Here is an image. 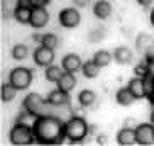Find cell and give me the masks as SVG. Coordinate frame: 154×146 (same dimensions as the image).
Listing matches in <instances>:
<instances>
[{
    "label": "cell",
    "instance_id": "6da1fadb",
    "mask_svg": "<svg viewBox=\"0 0 154 146\" xmlns=\"http://www.w3.org/2000/svg\"><path fill=\"white\" fill-rule=\"evenodd\" d=\"M32 129L39 144H61L66 139V122L56 116L44 114L36 117Z\"/></svg>",
    "mask_w": 154,
    "mask_h": 146
},
{
    "label": "cell",
    "instance_id": "7a4b0ae2",
    "mask_svg": "<svg viewBox=\"0 0 154 146\" xmlns=\"http://www.w3.org/2000/svg\"><path fill=\"white\" fill-rule=\"evenodd\" d=\"M90 134V124L83 116H71L66 121V139L71 144H80Z\"/></svg>",
    "mask_w": 154,
    "mask_h": 146
},
{
    "label": "cell",
    "instance_id": "3957f363",
    "mask_svg": "<svg viewBox=\"0 0 154 146\" xmlns=\"http://www.w3.org/2000/svg\"><path fill=\"white\" fill-rule=\"evenodd\" d=\"M9 141L14 146H27V144L36 143V136H34L32 126L26 124L24 121H17L9 132Z\"/></svg>",
    "mask_w": 154,
    "mask_h": 146
},
{
    "label": "cell",
    "instance_id": "277c9868",
    "mask_svg": "<svg viewBox=\"0 0 154 146\" xmlns=\"http://www.w3.org/2000/svg\"><path fill=\"white\" fill-rule=\"evenodd\" d=\"M48 105H49L48 99H44L41 94H36V92L27 94L26 99H24V102H22V107L27 110L29 116L34 117V119L39 117V116L49 114V112H48Z\"/></svg>",
    "mask_w": 154,
    "mask_h": 146
},
{
    "label": "cell",
    "instance_id": "5b68a950",
    "mask_svg": "<svg viewBox=\"0 0 154 146\" xmlns=\"http://www.w3.org/2000/svg\"><path fill=\"white\" fill-rule=\"evenodd\" d=\"M32 70L31 68H26V66H17V68L10 70L9 73V82L14 85L17 90H26V88L31 87L32 83V78H34V75H32Z\"/></svg>",
    "mask_w": 154,
    "mask_h": 146
},
{
    "label": "cell",
    "instance_id": "8992f818",
    "mask_svg": "<svg viewBox=\"0 0 154 146\" xmlns=\"http://www.w3.org/2000/svg\"><path fill=\"white\" fill-rule=\"evenodd\" d=\"M58 21H59V26L64 29H73V27H78L80 22H82V14L78 7H66L59 12L58 15Z\"/></svg>",
    "mask_w": 154,
    "mask_h": 146
},
{
    "label": "cell",
    "instance_id": "52a82bcc",
    "mask_svg": "<svg viewBox=\"0 0 154 146\" xmlns=\"http://www.w3.org/2000/svg\"><path fill=\"white\" fill-rule=\"evenodd\" d=\"M137 144L151 146L154 144V124L152 122H140L136 126Z\"/></svg>",
    "mask_w": 154,
    "mask_h": 146
},
{
    "label": "cell",
    "instance_id": "ba28073f",
    "mask_svg": "<svg viewBox=\"0 0 154 146\" xmlns=\"http://www.w3.org/2000/svg\"><path fill=\"white\" fill-rule=\"evenodd\" d=\"M32 58H34V63H36L37 66L46 68V66L53 65V61H54V49L39 44L36 49H34V53H32Z\"/></svg>",
    "mask_w": 154,
    "mask_h": 146
},
{
    "label": "cell",
    "instance_id": "9c48e42d",
    "mask_svg": "<svg viewBox=\"0 0 154 146\" xmlns=\"http://www.w3.org/2000/svg\"><path fill=\"white\" fill-rule=\"evenodd\" d=\"M48 22H49V12L46 10V7H32L29 26H32L34 29H42Z\"/></svg>",
    "mask_w": 154,
    "mask_h": 146
},
{
    "label": "cell",
    "instance_id": "30bf717a",
    "mask_svg": "<svg viewBox=\"0 0 154 146\" xmlns=\"http://www.w3.org/2000/svg\"><path fill=\"white\" fill-rule=\"evenodd\" d=\"M61 66H63L64 71L76 73V71L82 70L83 61H82V58H80V55H76V53H68V55H64L63 59H61Z\"/></svg>",
    "mask_w": 154,
    "mask_h": 146
},
{
    "label": "cell",
    "instance_id": "8fae6325",
    "mask_svg": "<svg viewBox=\"0 0 154 146\" xmlns=\"http://www.w3.org/2000/svg\"><path fill=\"white\" fill-rule=\"evenodd\" d=\"M115 141L120 146H132L137 144V138H136V128H127L124 126L115 136Z\"/></svg>",
    "mask_w": 154,
    "mask_h": 146
},
{
    "label": "cell",
    "instance_id": "7c38bea8",
    "mask_svg": "<svg viewBox=\"0 0 154 146\" xmlns=\"http://www.w3.org/2000/svg\"><path fill=\"white\" fill-rule=\"evenodd\" d=\"M48 102L53 107H61V105H68L69 104V92H64L61 88H56V90L49 92L48 94Z\"/></svg>",
    "mask_w": 154,
    "mask_h": 146
},
{
    "label": "cell",
    "instance_id": "4fadbf2b",
    "mask_svg": "<svg viewBox=\"0 0 154 146\" xmlns=\"http://www.w3.org/2000/svg\"><path fill=\"white\" fill-rule=\"evenodd\" d=\"M93 15L100 21H105L112 15V5L109 0H97L93 4Z\"/></svg>",
    "mask_w": 154,
    "mask_h": 146
},
{
    "label": "cell",
    "instance_id": "5bb4252c",
    "mask_svg": "<svg viewBox=\"0 0 154 146\" xmlns=\"http://www.w3.org/2000/svg\"><path fill=\"white\" fill-rule=\"evenodd\" d=\"M113 59H115L119 65H131L132 59H134V53H132V49L127 48V46H117V48L113 49Z\"/></svg>",
    "mask_w": 154,
    "mask_h": 146
},
{
    "label": "cell",
    "instance_id": "9a60e30c",
    "mask_svg": "<svg viewBox=\"0 0 154 146\" xmlns=\"http://www.w3.org/2000/svg\"><path fill=\"white\" fill-rule=\"evenodd\" d=\"M136 100H137L136 95L129 90V87L119 88L117 94H115V102H117L119 105H122V107H129V105H132Z\"/></svg>",
    "mask_w": 154,
    "mask_h": 146
},
{
    "label": "cell",
    "instance_id": "2e32d148",
    "mask_svg": "<svg viewBox=\"0 0 154 146\" xmlns=\"http://www.w3.org/2000/svg\"><path fill=\"white\" fill-rule=\"evenodd\" d=\"M56 85H58V88H61V90H64V92H71L73 88L76 87V77H75V73L64 71Z\"/></svg>",
    "mask_w": 154,
    "mask_h": 146
},
{
    "label": "cell",
    "instance_id": "e0dca14e",
    "mask_svg": "<svg viewBox=\"0 0 154 146\" xmlns=\"http://www.w3.org/2000/svg\"><path fill=\"white\" fill-rule=\"evenodd\" d=\"M15 94H17V88H15L10 82H7V83L4 82L0 85V100L4 102V104H9V102L14 100Z\"/></svg>",
    "mask_w": 154,
    "mask_h": 146
},
{
    "label": "cell",
    "instance_id": "ac0fdd59",
    "mask_svg": "<svg viewBox=\"0 0 154 146\" xmlns=\"http://www.w3.org/2000/svg\"><path fill=\"white\" fill-rule=\"evenodd\" d=\"M31 14L32 7H22V5H15L14 9V19L19 24H29L31 22Z\"/></svg>",
    "mask_w": 154,
    "mask_h": 146
},
{
    "label": "cell",
    "instance_id": "d6986e66",
    "mask_svg": "<svg viewBox=\"0 0 154 146\" xmlns=\"http://www.w3.org/2000/svg\"><path fill=\"white\" fill-rule=\"evenodd\" d=\"M95 100H97V94L93 90H90V88H85V90H82L78 94V104H80V107H91V105L95 104Z\"/></svg>",
    "mask_w": 154,
    "mask_h": 146
},
{
    "label": "cell",
    "instance_id": "ffe728a7",
    "mask_svg": "<svg viewBox=\"0 0 154 146\" xmlns=\"http://www.w3.org/2000/svg\"><path fill=\"white\" fill-rule=\"evenodd\" d=\"M100 70H102V68H100L98 65L95 63V59H93V58H91V59H86L85 63H83V66H82L83 77H85V78H90V80H91V78H95L97 75H98Z\"/></svg>",
    "mask_w": 154,
    "mask_h": 146
},
{
    "label": "cell",
    "instance_id": "44dd1931",
    "mask_svg": "<svg viewBox=\"0 0 154 146\" xmlns=\"http://www.w3.org/2000/svg\"><path fill=\"white\" fill-rule=\"evenodd\" d=\"M64 73L63 66H58V65H49L46 66V71H44V78L51 83H58V80L61 78V75Z\"/></svg>",
    "mask_w": 154,
    "mask_h": 146
},
{
    "label": "cell",
    "instance_id": "7402d4cb",
    "mask_svg": "<svg viewBox=\"0 0 154 146\" xmlns=\"http://www.w3.org/2000/svg\"><path fill=\"white\" fill-rule=\"evenodd\" d=\"M93 59H95V63L98 65L100 68H105V66H109V65L112 63L113 55L107 49H98L95 55H93Z\"/></svg>",
    "mask_w": 154,
    "mask_h": 146
},
{
    "label": "cell",
    "instance_id": "603a6c76",
    "mask_svg": "<svg viewBox=\"0 0 154 146\" xmlns=\"http://www.w3.org/2000/svg\"><path fill=\"white\" fill-rule=\"evenodd\" d=\"M27 55H29V48L26 44H22V43H19V44H15L14 48H12V58L17 59V61L26 59Z\"/></svg>",
    "mask_w": 154,
    "mask_h": 146
},
{
    "label": "cell",
    "instance_id": "cb8c5ba5",
    "mask_svg": "<svg viewBox=\"0 0 154 146\" xmlns=\"http://www.w3.org/2000/svg\"><path fill=\"white\" fill-rule=\"evenodd\" d=\"M58 36L53 34V32H46L42 34V39H41V44L46 46V48H51V49H56L58 48Z\"/></svg>",
    "mask_w": 154,
    "mask_h": 146
},
{
    "label": "cell",
    "instance_id": "d4e9b609",
    "mask_svg": "<svg viewBox=\"0 0 154 146\" xmlns=\"http://www.w3.org/2000/svg\"><path fill=\"white\" fill-rule=\"evenodd\" d=\"M149 44H151V36H147V34H144V32H140L139 36H137V39H136V49L139 51V53H144Z\"/></svg>",
    "mask_w": 154,
    "mask_h": 146
},
{
    "label": "cell",
    "instance_id": "484cf974",
    "mask_svg": "<svg viewBox=\"0 0 154 146\" xmlns=\"http://www.w3.org/2000/svg\"><path fill=\"white\" fill-rule=\"evenodd\" d=\"M134 75H136V77H140V78L149 77V68H147V61H146V59L134 66Z\"/></svg>",
    "mask_w": 154,
    "mask_h": 146
},
{
    "label": "cell",
    "instance_id": "4316f807",
    "mask_svg": "<svg viewBox=\"0 0 154 146\" xmlns=\"http://www.w3.org/2000/svg\"><path fill=\"white\" fill-rule=\"evenodd\" d=\"M146 61H147V68H149V75L154 77V55H146Z\"/></svg>",
    "mask_w": 154,
    "mask_h": 146
},
{
    "label": "cell",
    "instance_id": "83f0119b",
    "mask_svg": "<svg viewBox=\"0 0 154 146\" xmlns=\"http://www.w3.org/2000/svg\"><path fill=\"white\" fill-rule=\"evenodd\" d=\"M31 2H32V7H46L51 0H31Z\"/></svg>",
    "mask_w": 154,
    "mask_h": 146
},
{
    "label": "cell",
    "instance_id": "f1b7e54d",
    "mask_svg": "<svg viewBox=\"0 0 154 146\" xmlns=\"http://www.w3.org/2000/svg\"><path fill=\"white\" fill-rule=\"evenodd\" d=\"M136 2L140 5V7H144V9H149L151 5L154 4V0H136Z\"/></svg>",
    "mask_w": 154,
    "mask_h": 146
},
{
    "label": "cell",
    "instance_id": "f546056e",
    "mask_svg": "<svg viewBox=\"0 0 154 146\" xmlns=\"http://www.w3.org/2000/svg\"><path fill=\"white\" fill-rule=\"evenodd\" d=\"M95 141H97V144H107V136L105 134H97V138H95Z\"/></svg>",
    "mask_w": 154,
    "mask_h": 146
},
{
    "label": "cell",
    "instance_id": "4dcf8cb0",
    "mask_svg": "<svg viewBox=\"0 0 154 146\" xmlns=\"http://www.w3.org/2000/svg\"><path fill=\"white\" fill-rule=\"evenodd\" d=\"M91 0H73V4L76 5L78 9H82V7H86V5L90 4Z\"/></svg>",
    "mask_w": 154,
    "mask_h": 146
},
{
    "label": "cell",
    "instance_id": "1f68e13d",
    "mask_svg": "<svg viewBox=\"0 0 154 146\" xmlns=\"http://www.w3.org/2000/svg\"><path fill=\"white\" fill-rule=\"evenodd\" d=\"M124 126H127V128H136L137 126V122L136 121H134V119H125V121H124Z\"/></svg>",
    "mask_w": 154,
    "mask_h": 146
},
{
    "label": "cell",
    "instance_id": "d6a6232c",
    "mask_svg": "<svg viewBox=\"0 0 154 146\" xmlns=\"http://www.w3.org/2000/svg\"><path fill=\"white\" fill-rule=\"evenodd\" d=\"M15 5H22V7H32V2L31 0H17Z\"/></svg>",
    "mask_w": 154,
    "mask_h": 146
},
{
    "label": "cell",
    "instance_id": "836d02e7",
    "mask_svg": "<svg viewBox=\"0 0 154 146\" xmlns=\"http://www.w3.org/2000/svg\"><path fill=\"white\" fill-rule=\"evenodd\" d=\"M146 99L149 100V105H151V107H152V109H154V92H149V94H147V97H146Z\"/></svg>",
    "mask_w": 154,
    "mask_h": 146
},
{
    "label": "cell",
    "instance_id": "e575fe53",
    "mask_svg": "<svg viewBox=\"0 0 154 146\" xmlns=\"http://www.w3.org/2000/svg\"><path fill=\"white\" fill-rule=\"evenodd\" d=\"M32 39H34L36 43H39V44H41V39H42V36H41V34H34V36H32Z\"/></svg>",
    "mask_w": 154,
    "mask_h": 146
},
{
    "label": "cell",
    "instance_id": "d590c367",
    "mask_svg": "<svg viewBox=\"0 0 154 146\" xmlns=\"http://www.w3.org/2000/svg\"><path fill=\"white\" fill-rule=\"evenodd\" d=\"M97 131H98V129H97V126H95V124H91V126H90V134H95Z\"/></svg>",
    "mask_w": 154,
    "mask_h": 146
},
{
    "label": "cell",
    "instance_id": "8d00e7d4",
    "mask_svg": "<svg viewBox=\"0 0 154 146\" xmlns=\"http://www.w3.org/2000/svg\"><path fill=\"white\" fill-rule=\"evenodd\" d=\"M149 19H151V26L154 27V9L151 10V15H149Z\"/></svg>",
    "mask_w": 154,
    "mask_h": 146
},
{
    "label": "cell",
    "instance_id": "74e56055",
    "mask_svg": "<svg viewBox=\"0 0 154 146\" xmlns=\"http://www.w3.org/2000/svg\"><path fill=\"white\" fill-rule=\"evenodd\" d=\"M151 88H152L151 92H154V77H151Z\"/></svg>",
    "mask_w": 154,
    "mask_h": 146
},
{
    "label": "cell",
    "instance_id": "f35d334b",
    "mask_svg": "<svg viewBox=\"0 0 154 146\" xmlns=\"http://www.w3.org/2000/svg\"><path fill=\"white\" fill-rule=\"evenodd\" d=\"M151 122L154 124V109H152V112H151Z\"/></svg>",
    "mask_w": 154,
    "mask_h": 146
}]
</instances>
